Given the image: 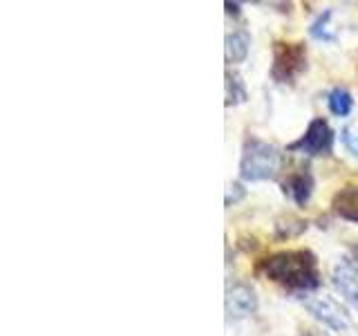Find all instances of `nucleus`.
<instances>
[{"label":"nucleus","mask_w":358,"mask_h":336,"mask_svg":"<svg viewBox=\"0 0 358 336\" xmlns=\"http://www.w3.org/2000/svg\"><path fill=\"white\" fill-rule=\"evenodd\" d=\"M257 269L271 283L300 296L320 287L318 260L309 249H289L271 253L264 258Z\"/></svg>","instance_id":"f257e3e1"},{"label":"nucleus","mask_w":358,"mask_h":336,"mask_svg":"<svg viewBox=\"0 0 358 336\" xmlns=\"http://www.w3.org/2000/svg\"><path fill=\"white\" fill-rule=\"evenodd\" d=\"M282 164V153L273 144L249 137L244 141L242 160H240V177L244 182H266L273 179Z\"/></svg>","instance_id":"f03ea898"},{"label":"nucleus","mask_w":358,"mask_h":336,"mask_svg":"<svg viewBox=\"0 0 358 336\" xmlns=\"http://www.w3.org/2000/svg\"><path fill=\"white\" fill-rule=\"evenodd\" d=\"M307 70V48L305 43H273L271 78L275 83H294Z\"/></svg>","instance_id":"7ed1b4c3"},{"label":"nucleus","mask_w":358,"mask_h":336,"mask_svg":"<svg viewBox=\"0 0 358 336\" xmlns=\"http://www.w3.org/2000/svg\"><path fill=\"white\" fill-rule=\"evenodd\" d=\"M307 312L313 318H318L322 325H327L334 332H345L352 328V316L347 314V309L341 305L338 300L331 296H302Z\"/></svg>","instance_id":"20e7f679"},{"label":"nucleus","mask_w":358,"mask_h":336,"mask_svg":"<svg viewBox=\"0 0 358 336\" xmlns=\"http://www.w3.org/2000/svg\"><path fill=\"white\" fill-rule=\"evenodd\" d=\"M331 148H334V130H331V126L322 117L313 119L307 126L305 134H302L298 141L289 144V150L309 155V157L329 155Z\"/></svg>","instance_id":"39448f33"},{"label":"nucleus","mask_w":358,"mask_h":336,"mask_svg":"<svg viewBox=\"0 0 358 336\" xmlns=\"http://www.w3.org/2000/svg\"><path fill=\"white\" fill-rule=\"evenodd\" d=\"M331 285L352 307L358 309V249L343 255L331 267Z\"/></svg>","instance_id":"423d86ee"},{"label":"nucleus","mask_w":358,"mask_h":336,"mask_svg":"<svg viewBox=\"0 0 358 336\" xmlns=\"http://www.w3.org/2000/svg\"><path fill=\"white\" fill-rule=\"evenodd\" d=\"M257 309V296L255 291L244 285V283H238L227 289V316L229 321H240V318H246L255 314Z\"/></svg>","instance_id":"0eeeda50"},{"label":"nucleus","mask_w":358,"mask_h":336,"mask_svg":"<svg viewBox=\"0 0 358 336\" xmlns=\"http://www.w3.org/2000/svg\"><path fill=\"white\" fill-rule=\"evenodd\" d=\"M280 186H282L285 197H289L298 206H305L313 193V175L309 168H298V171L289 173Z\"/></svg>","instance_id":"6e6552de"},{"label":"nucleus","mask_w":358,"mask_h":336,"mask_svg":"<svg viewBox=\"0 0 358 336\" xmlns=\"http://www.w3.org/2000/svg\"><path fill=\"white\" fill-rule=\"evenodd\" d=\"M331 211L341 220L358 224V186L350 184L331 197Z\"/></svg>","instance_id":"1a4fd4ad"},{"label":"nucleus","mask_w":358,"mask_h":336,"mask_svg":"<svg viewBox=\"0 0 358 336\" xmlns=\"http://www.w3.org/2000/svg\"><path fill=\"white\" fill-rule=\"evenodd\" d=\"M249 48H251V36L249 31L238 29L227 36V45H224V54H227V63L235 65L242 63L246 56H249Z\"/></svg>","instance_id":"9d476101"},{"label":"nucleus","mask_w":358,"mask_h":336,"mask_svg":"<svg viewBox=\"0 0 358 336\" xmlns=\"http://www.w3.org/2000/svg\"><path fill=\"white\" fill-rule=\"evenodd\" d=\"M331 16H334V11L331 9H324L322 14L311 22L309 36L316 38V41H322V43H334L336 41V29L331 25Z\"/></svg>","instance_id":"9b49d317"},{"label":"nucleus","mask_w":358,"mask_h":336,"mask_svg":"<svg viewBox=\"0 0 358 336\" xmlns=\"http://www.w3.org/2000/svg\"><path fill=\"white\" fill-rule=\"evenodd\" d=\"M327 106L331 110V115L336 117H347L354 108V99L350 94V90L345 88H334L327 94Z\"/></svg>","instance_id":"f8f14e48"},{"label":"nucleus","mask_w":358,"mask_h":336,"mask_svg":"<svg viewBox=\"0 0 358 336\" xmlns=\"http://www.w3.org/2000/svg\"><path fill=\"white\" fill-rule=\"evenodd\" d=\"M302 231H307V222L296 216H282L275 222V238L278 240H289L296 238Z\"/></svg>","instance_id":"ddd939ff"},{"label":"nucleus","mask_w":358,"mask_h":336,"mask_svg":"<svg viewBox=\"0 0 358 336\" xmlns=\"http://www.w3.org/2000/svg\"><path fill=\"white\" fill-rule=\"evenodd\" d=\"M246 85L238 72H227V106H240L246 101Z\"/></svg>","instance_id":"4468645a"},{"label":"nucleus","mask_w":358,"mask_h":336,"mask_svg":"<svg viewBox=\"0 0 358 336\" xmlns=\"http://www.w3.org/2000/svg\"><path fill=\"white\" fill-rule=\"evenodd\" d=\"M341 139L345 144V148L354 157H358V126H345L341 132Z\"/></svg>","instance_id":"2eb2a0df"},{"label":"nucleus","mask_w":358,"mask_h":336,"mask_svg":"<svg viewBox=\"0 0 358 336\" xmlns=\"http://www.w3.org/2000/svg\"><path fill=\"white\" fill-rule=\"evenodd\" d=\"M242 197H244V188H242V184L233 182V184H229V188H227V200H224V204L231 206V204H235L238 200H242Z\"/></svg>","instance_id":"dca6fc26"},{"label":"nucleus","mask_w":358,"mask_h":336,"mask_svg":"<svg viewBox=\"0 0 358 336\" xmlns=\"http://www.w3.org/2000/svg\"><path fill=\"white\" fill-rule=\"evenodd\" d=\"M224 7H227V14H235V16L240 14V3H231V0H227Z\"/></svg>","instance_id":"f3484780"}]
</instances>
